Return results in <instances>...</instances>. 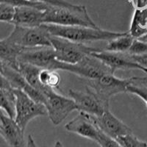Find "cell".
<instances>
[{"label": "cell", "mask_w": 147, "mask_h": 147, "mask_svg": "<svg viewBox=\"0 0 147 147\" xmlns=\"http://www.w3.org/2000/svg\"><path fill=\"white\" fill-rule=\"evenodd\" d=\"M96 143L100 146V147H122L115 139L107 136L102 131L100 132L99 139Z\"/></svg>", "instance_id": "obj_27"}, {"label": "cell", "mask_w": 147, "mask_h": 147, "mask_svg": "<svg viewBox=\"0 0 147 147\" xmlns=\"http://www.w3.org/2000/svg\"><path fill=\"white\" fill-rule=\"evenodd\" d=\"M16 7L10 5L0 2V22L10 23L15 16Z\"/></svg>", "instance_id": "obj_25"}, {"label": "cell", "mask_w": 147, "mask_h": 147, "mask_svg": "<svg viewBox=\"0 0 147 147\" xmlns=\"http://www.w3.org/2000/svg\"><path fill=\"white\" fill-rule=\"evenodd\" d=\"M51 35L42 24L36 27H24L15 26L11 33L6 38L10 42L21 48L35 47H52Z\"/></svg>", "instance_id": "obj_5"}, {"label": "cell", "mask_w": 147, "mask_h": 147, "mask_svg": "<svg viewBox=\"0 0 147 147\" xmlns=\"http://www.w3.org/2000/svg\"><path fill=\"white\" fill-rule=\"evenodd\" d=\"M18 63H28L40 69H53L57 60L52 47H35L24 48L18 55Z\"/></svg>", "instance_id": "obj_9"}, {"label": "cell", "mask_w": 147, "mask_h": 147, "mask_svg": "<svg viewBox=\"0 0 147 147\" xmlns=\"http://www.w3.org/2000/svg\"><path fill=\"white\" fill-rule=\"evenodd\" d=\"M22 48L7 38L0 40V60L6 65L18 71V55Z\"/></svg>", "instance_id": "obj_17"}, {"label": "cell", "mask_w": 147, "mask_h": 147, "mask_svg": "<svg viewBox=\"0 0 147 147\" xmlns=\"http://www.w3.org/2000/svg\"><path fill=\"white\" fill-rule=\"evenodd\" d=\"M0 136L10 147H24V131L22 129L15 119L5 115L0 110Z\"/></svg>", "instance_id": "obj_13"}, {"label": "cell", "mask_w": 147, "mask_h": 147, "mask_svg": "<svg viewBox=\"0 0 147 147\" xmlns=\"http://www.w3.org/2000/svg\"><path fill=\"white\" fill-rule=\"evenodd\" d=\"M40 70L41 69L39 67L30 65V64L24 63H18V72L23 76L25 80L34 88L45 94L47 90L51 88L44 87V85L40 83V80H39V73Z\"/></svg>", "instance_id": "obj_18"}, {"label": "cell", "mask_w": 147, "mask_h": 147, "mask_svg": "<svg viewBox=\"0 0 147 147\" xmlns=\"http://www.w3.org/2000/svg\"><path fill=\"white\" fill-rule=\"evenodd\" d=\"M16 96L15 121L23 131H25L29 122L38 116L47 115L44 104L36 102L21 89L13 88Z\"/></svg>", "instance_id": "obj_4"}, {"label": "cell", "mask_w": 147, "mask_h": 147, "mask_svg": "<svg viewBox=\"0 0 147 147\" xmlns=\"http://www.w3.org/2000/svg\"><path fill=\"white\" fill-rule=\"evenodd\" d=\"M136 62L147 69V54L143 55H131Z\"/></svg>", "instance_id": "obj_30"}, {"label": "cell", "mask_w": 147, "mask_h": 147, "mask_svg": "<svg viewBox=\"0 0 147 147\" xmlns=\"http://www.w3.org/2000/svg\"><path fill=\"white\" fill-rule=\"evenodd\" d=\"M27 147H38L37 146L35 140H34L33 138H32V136L31 135H29L28 138H27Z\"/></svg>", "instance_id": "obj_32"}, {"label": "cell", "mask_w": 147, "mask_h": 147, "mask_svg": "<svg viewBox=\"0 0 147 147\" xmlns=\"http://www.w3.org/2000/svg\"><path fill=\"white\" fill-rule=\"evenodd\" d=\"M90 55L103 62L109 67L113 73L116 70H133L139 69L147 73V69L136 62L127 52H113L99 50Z\"/></svg>", "instance_id": "obj_10"}, {"label": "cell", "mask_w": 147, "mask_h": 147, "mask_svg": "<svg viewBox=\"0 0 147 147\" xmlns=\"http://www.w3.org/2000/svg\"><path fill=\"white\" fill-rule=\"evenodd\" d=\"M16 96L13 89L0 88V110H4L7 115L14 119L16 115Z\"/></svg>", "instance_id": "obj_21"}, {"label": "cell", "mask_w": 147, "mask_h": 147, "mask_svg": "<svg viewBox=\"0 0 147 147\" xmlns=\"http://www.w3.org/2000/svg\"><path fill=\"white\" fill-rule=\"evenodd\" d=\"M115 140L122 147H147L146 143L139 140L132 133L120 136Z\"/></svg>", "instance_id": "obj_23"}, {"label": "cell", "mask_w": 147, "mask_h": 147, "mask_svg": "<svg viewBox=\"0 0 147 147\" xmlns=\"http://www.w3.org/2000/svg\"><path fill=\"white\" fill-rule=\"evenodd\" d=\"M135 10H144L147 9V0H129Z\"/></svg>", "instance_id": "obj_29"}, {"label": "cell", "mask_w": 147, "mask_h": 147, "mask_svg": "<svg viewBox=\"0 0 147 147\" xmlns=\"http://www.w3.org/2000/svg\"><path fill=\"white\" fill-rule=\"evenodd\" d=\"M46 99L44 105L52 123L55 125L61 124L74 110H77L74 101L70 97H65L49 89L45 92Z\"/></svg>", "instance_id": "obj_8"}, {"label": "cell", "mask_w": 147, "mask_h": 147, "mask_svg": "<svg viewBox=\"0 0 147 147\" xmlns=\"http://www.w3.org/2000/svg\"><path fill=\"white\" fill-rule=\"evenodd\" d=\"M5 77H7L9 82H10L13 88H18L23 90L35 102L42 103L44 105L46 99L45 94L36 90L32 87L24 78L18 71L15 70L12 67L4 64L3 73Z\"/></svg>", "instance_id": "obj_15"}, {"label": "cell", "mask_w": 147, "mask_h": 147, "mask_svg": "<svg viewBox=\"0 0 147 147\" xmlns=\"http://www.w3.org/2000/svg\"><path fill=\"white\" fill-rule=\"evenodd\" d=\"M44 10L29 6L17 7L11 24L24 27H39L44 24Z\"/></svg>", "instance_id": "obj_16"}, {"label": "cell", "mask_w": 147, "mask_h": 147, "mask_svg": "<svg viewBox=\"0 0 147 147\" xmlns=\"http://www.w3.org/2000/svg\"><path fill=\"white\" fill-rule=\"evenodd\" d=\"M139 39V40H142V41L145 42L146 44H147V33L145 35H144V36H142L141 38H138Z\"/></svg>", "instance_id": "obj_33"}, {"label": "cell", "mask_w": 147, "mask_h": 147, "mask_svg": "<svg viewBox=\"0 0 147 147\" xmlns=\"http://www.w3.org/2000/svg\"><path fill=\"white\" fill-rule=\"evenodd\" d=\"M0 2L7 4L11 6H13L14 7L29 6V7H36L42 10H45L48 6L47 4L40 2H33L30 0H0Z\"/></svg>", "instance_id": "obj_24"}, {"label": "cell", "mask_w": 147, "mask_h": 147, "mask_svg": "<svg viewBox=\"0 0 147 147\" xmlns=\"http://www.w3.org/2000/svg\"><path fill=\"white\" fill-rule=\"evenodd\" d=\"M94 119L99 129L114 139L132 133V129L121 120L115 117L109 109L99 116H94Z\"/></svg>", "instance_id": "obj_14"}, {"label": "cell", "mask_w": 147, "mask_h": 147, "mask_svg": "<svg viewBox=\"0 0 147 147\" xmlns=\"http://www.w3.org/2000/svg\"><path fill=\"white\" fill-rule=\"evenodd\" d=\"M65 129L68 132H73L96 143L101 130L97 126L94 115L80 112L74 119L67 123Z\"/></svg>", "instance_id": "obj_12"}, {"label": "cell", "mask_w": 147, "mask_h": 147, "mask_svg": "<svg viewBox=\"0 0 147 147\" xmlns=\"http://www.w3.org/2000/svg\"><path fill=\"white\" fill-rule=\"evenodd\" d=\"M0 88L6 89V90H11L13 89L12 85L7 78L3 74L0 72Z\"/></svg>", "instance_id": "obj_31"}, {"label": "cell", "mask_w": 147, "mask_h": 147, "mask_svg": "<svg viewBox=\"0 0 147 147\" xmlns=\"http://www.w3.org/2000/svg\"><path fill=\"white\" fill-rule=\"evenodd\" d=\"M39 80L44 87L53 90L58 88L61 82L60 75L53 69H41L39 73Z\"/></svg>", "instance_id": "obj_22"}, {"label": "cell", "mask_w": 147, "mask_h": 147, "mask_svg": "<svg viewBox=\"0 0 147 147\" xmlns=\"http://www.w3.org/2000/svg\"><path fill=\"white\" fill-rule=\"evenodd\" d=\"M52 47L55 52V57L58 61L69 64H76L92 52L100 49L89 47L85 44L74 42L61 37L50 36Z\"/></svg>", "instance_id": "obj_3"}, {"label": "cell", "mask_w": 147, "mask_h": 147, "mask_svg": "<svg viewBox=\"0 0 147 147\" xmlns=\"http://www.w3.org/2000/svg\"><path fill=\"white\" fill-rule=\"evenodd\" d=\"M69 96L74 101L77 110L94 116H99L109 107H106L94 92L86 86V90H69Z\"/></svg>", "instance_id": "obj_11"}, {"label": "cell", "mask_w": 147, "mask_h": 147, "mask_svg": "<svg viewBox=\"0 0 147 147\" xmlns=\"http://www.w3.org/2000/svg\"><path fill=\"white\" fill-rule=\"evenodd\" d=\"M89 88L99 100L109 107V102L113 96L127 92L128 79H119L113 74H107L94 80H88Z\"/></svg>", "instance_id": "obj_7"}, {"label": "cell", "mask_w": 147, "mask_h": 147, "mask_svg": "<svg viewBox=\"0 0 147 147\" xmlns=\"http://www.w3.org/2000/svg\"><path fill=\"white\" fill-rule=\"evenodd\" d=\"M51 35L61 37L74 42L85 44L93 41H109L122 35L124 32H112L99 28L81 26H61L52 24H43Z\"/></svg>", "instance_id": "obj_1"}, {"label": "cell", "mask_w": 147, "mask_h": 147, "mask_svg": "<svg viewBox=\"0 0 147 147\" xmlns=\"http://www.w3.org/2000/svg\"><path fill=\"white\" fill-rule=\"evenodd\" d=\"M44 24L61 26H81L98 28L83 5H71L67 7L48 5L44 12Z\"/></svg>", "instance_id": "obj_2"}, {"label": "cell", "mask_w": 147, "mask_h": 147, "mask_svg": "<svg viewBox=\"0 0 147 147\" xmlns=\"http://www.w3.org/2000/svg\"><path fill=\"white\" fill-rule=\"evenodd\" d=\"M54 147H64V146H63V145L62 144V143L60 142V141H59V140H57V142L55 143Z\"/></svg>", "instance_id": "obj_34"}, {"label": "cell", "mask_w": 147, "mask_h": 147, "mask_svg": "<svg viewBox=\"0 0 147 147\" xmlns=\"http://www.w3.org/2000/svg\"><path fill=\"white\" fill-rule=\"evenodd\" d=\"M134 39L129 31L125 32L122 35L107 41L105 50L113 52H127Z\"/></svg>", "instance_id": "obj_20"}, {"label": "cell", "mask_w": 147, "mask_h": 147, "mask_svg": "<svg viewBox=\"0 0 147 147\" xmlns=\"http://www.w3.org/2000/svg\"><path fill=\"white\" fill-rule=\"evenodd\" d=\"M127 53L130 55H143L147 54V44L139 39H134Z\"/></svg>", "instance_id": "obj_26"}, {"label": "cell", "mask_w": 147, "mask_h": 147, "mask_svg": "<svg viewBox=\"0 0 147 147\" xmlns=\"http://www.w3.org/2000/svg\"><path fill=\"white\" fill-rule=\"evenodd\" d=\"M129 32L136 39L147 33V9L135 10Z\"/></svg>", "instance_id": "obj_19"}, {"label": "cell", "mask_w": 147, "mask_h": 147, "mask_svg": "<svg viewBox=\"0 0 147 147\" xmlns=\"http://www.w3.org/2000/svg\"><path fill=\"white\" fill-rule=\"evenodd\" d=\"M55 70H63L88 80H94L107 74H113L107 65L99 59L89 55L76 64H69L57 60Z\"/></svg>", "instance_id": "obj_6"}, {"label": "cell", "mask_w": 147, "mask_h": 147, "mask_svg": "<svg viewBox=\"0 0 147 147\" xmlns=\"http://www.w3.org/2000/svg\"><path fill=\"white\" fill-rule=\"evenodd\" d=\"M3 69H4V63L2 60H0V72L3 73Z\"/></svg>", "instance_id": "obj_35"}, {"label": "cell", "mask_w": 147, "mask_h": 147, "mask_svg": "<svg viewBox=\"0 0 147 147\" xmlns=\"http://www.w3.org/2000/svg\"><path fill=\"white\" fill-rule=\"evenodd\" d=\"M33 2H40L47 5H54V6H60V7H67L71 6L72 4L65 2V0H30Z\"/></svg>", "instance_id": "obj_28"}]
</instances>
